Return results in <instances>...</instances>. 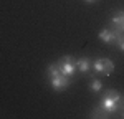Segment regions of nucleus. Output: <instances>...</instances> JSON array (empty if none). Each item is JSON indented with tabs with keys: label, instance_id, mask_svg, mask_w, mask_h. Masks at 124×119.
Segmentation results:
<instances>
[{
	"label": "nucleus",
	"instance_id": "4",
	"mask_svg": "<svg viewBox=\"0 0 124 119\" xmlns=\"http://www.w3.org/2000/svg\"><path fill=\"white\" fill-rule=\"evenodd\" d=\"M117 35H119V31H116L113 28H104L98 33V38L101 41H104V43H108V45H116Z\"/></svg>",
	"mask_w": 124,
	"mask_h": 119
},
{
	"label": "nucleus",
	"instance_id": "6",
	"mask_svg": "<svg viewBox=\"0 0 124 119\" xmlns=\"http://www.w3.org/2000/svg\"><path fill=\"white\" fill-rule=\"evenodd\" d=\"M91 66H93L91 60H89V58H86V56H83V58L76 60V68H78V71H79V73H83V74L89 73Z\"/></svg>",
	"mask_w": 124,
	"mask_h": 119
},
{
	"label": "nucleus",
	"instance_id": "8",
	"mask_svg": "<svg viewBox=\"0 0 124 119\" xmlns=\"http://www.w3.org/2000/svg\"><path fill=\"white\" fill-rule=\"evenodd\" d=\"M89 116H91V118H98V119H101V118H109V114H108V112H106V111L101 108V106L94 108V109H93V112H91Z\"/></svg>",
	"mask_w": 124,
	"mask_h": 119
},
{
	"label": "nucleus",
	"instance_id": "13",
	"mask_svg": "<svg viewBox=\"0 0 124 119\" xmlns=\"http://www.w3.org/2000/svg\"><path fill=\"white\" fill-rule=\"evenodd\" d=\"M85 2H88V3H93V2H96V0H85Z\"/></svg>",
	"mask_w": 124,
	"mask_h": 119
},
{
	"label": "nucleus",
	"instance_id": "11",
	"mask_svg": "<svg viewBox=\"0 0 124 119\" xmlns=\"http://www.w3.org/2000/svg\"><path fill=\"white\" fill-rule=\"evenodd\" d=\"M91 68L94 69L98 74H103V58H96L94 61H93V66Z\"/></svg>",
	"mask_w": 124,
	"mask_h": 119
},
{
	"label": "nucleus",
	"instance_id": "14",
	"mask_svg": "<svg viewBox=\"0 0 124 119\" xmlns=\"http://www.w3.org/2000/svg\"><path fill=\"white\" fill-rule=\"evenodd\" d=\"M123 118H124V109H123Z\"/></svg>",
	"mask_w": 124,
	"mask_h": 119
},
{
	"label": "nucleus",
	"instance_id": "3",
	"mask_svg": "<svg viewBox=\"0 0 124 119\" xmlns=\"http://www.w3.org/2000/svg\"><path fill=\"white\" fill-rule=\"evenodd\" d=\"M50 84L55 91H65L68 89V86L71 84V78L70 76H65V74H60V76H55V78H50Z\"/></svg>",
	"mask_w": 124,
	"mask_h": 119
},
{
	"label": "nucleus",
	"instance_id": "12",
	"mask_svg": "<svg viewBox=\"0 0 124 119\" xmlns=\"http://www.w3.org/2000/svg\"><path fill=\"white\" fill-rule=\"evenodd\" d=\"M116 45H117V48H119V50H121V51L124 53V33H119V35H117Z\"/></svg>",
	"mask_w": 124,
	"mask_h": 119
},
{
	"label": "nucleus",
	"instance_id": "1",
	"mask_svg": "<svg viewBox=\"0 0 124 119\" xmlns=\"http://www.w3.org/2000/svg\"><path fill=\"white\" fill-rule=\"evenodd\" d=\"M99 106L104 109L108 114H113L116 111H123L124 109V101L121 94L114 89H106L103 96L99 99Z\"/></svg>",
	"mask_w": 124,
	"mask_h": 119
},
{
	"label": "nucleus",
	"instance_id": "2",
	"mask_svg": "<svg viewBox=\"0 0 124 119\" xmlns=\"http://www.w3.org/2000/svg\"><path fill=\"white\" fill-rule=\"evenodd\" d=\"M58 68L61 71V74H65V76H73L75 73H76V58H73V56H61V58L56 61Z\"/></svg>",
	"mask_w": 124,
	"mask_h": 119
},
{
	"label": "nucleus",
	"instance_id": "9",
	"mask_svg": "<svg viewBox=\"0 0 124 119\" xmlns=\"http://www.w3.org/2000/svg\"><path fill=\"white\" fill-rule=\"evenodd\" d=\"M46 73H48V76H50V78H55V76H60V74H61V71H60V68H58L56 63H53V65H48Z\"/></svg>",
	"mask_w": 124,
	"mask_h": 119
},
{
	"label": "nucleus",
	"instance_id": "7",
	"mask_svg": "<svg viewBox=\"0 0 124 119\" xmlns=\"http://www.w3.org/2000/svg\"><path fill=\"white\" fill-rule=\"evenodd\" d=\"M113 69H114L113 61L109 58H103V74H104V76H109V74L113 73Z\"/></svg>",
	"mask_w": 124,
	"mask_h": 119
},
{
	"label": "nucleus",
	"instance_id": "10",
	"mask_svg": "<svg viewBox=\"0 0 124 119\" xmlns=\"http://www.w3.org/2000/svg\"><path fill=\"white\" fill-rule=\"evenodd\" d=\"M101 89H103V81L101 79H93L89 83V91L91 93H99Z\"/></svg>",
	"mask_w": 124,
	"mask_h": 119
},
{
	"label": "nucleus",
	"instance_id": "5",
	"mask_svg": "<svg viewBox=\"0 0 124 119\" xmlns=\"http://www.w3.org/2000/svg\"><path fill=\"white\" fill-rule=\"evenodd\" d=\"M111 28L119 31V33H124V10L116 12L111 17Z\"/></svg>",
	"mask_w": 124,
	"mask_h": 119
}]
</instances>
